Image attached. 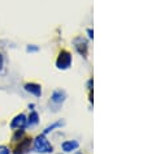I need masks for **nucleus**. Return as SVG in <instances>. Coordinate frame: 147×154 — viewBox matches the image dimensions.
Wrapping results in <instances>:
<instances>
[{
  "label": "nucleus",
  "instance_id": "9b49d317",
  "mask_svg": "<svg viewBox=\"0 0 147 154\" xmlns=\"http://www.w3.org/2000/svg\"><path fill=\"white\" fill-rule=\"evenodd\" d=\"M0 154H10V150L7 146H0Z\"/></svg>",
  "mask_w": 147,
  "mask_h": 154
},
{
  "label": "nucleus",
  "instance_id": "9d476101",
  "mask_svg": "<svg viewBox=\"0 0 147 154\" xmlns=\"http://www.w3.org/2000/svg\"><path fill=\"white\" fill-rule=\"evenodd\" d=\"M60 125H63V123L61 122H57V123H53L52 125H50V127H47L44 131H43V134H47L48 132H51V131H53V128H56V127H60Z\"/></svg>",
  "mask_w": 147,
  "mask_h": 154
},
{
  "label": "nucleus",
  "instance_id": "7ed1b4c3",
  "mask_svg": "<svg viewBox=\"0 0 147 154\" xmlns=\"http://www.w3.org/2000/svg\"><path fill=\"white\" fill-rule=\"evenodd\" d=\"M26 124H28V119H26V116L24 114H20L12 120V123H10V128H13V129H16V128L24 129L26 127Z\"/></svg>",
  "mask_w": 147,
  "mask_h": 154
},
{
  "label": "nucleus",
  "instance_id": "1a4fd4ad",
  "mask_svg": "<svg viewBox=\"0 0 147 154\" xmlns=\"http://www.w3.org/2000/svg\"><path fill=\"white\" fill-rule=\"evenodd\" d=\"M35 124H38V114L35 112V111H33V112L30 114L28 124L26 125H35Z\"/></svg>",
  "mask_w": 147,
  "mask_h": 154
},
{
  "label": "nucleus",
  "instance_id": "f03ea898",
  "mask_svg": "<svg viewBox=\"0 0 147 154\" xmlns=\"http://www.w3.org/2000/svg\"><path fill=\"white\" fill-rule=\"evenodd\" d=\"M70 64H72V55L68 51L63 50V51L59 54V56H57L56 67L59 69H68L70 67Z\"/></svg>",
  "mask_w": 147,
  "mask_h": 154
},
{
  "label": "nucleus",
  "instance_id": "6e6552de",
  "mask_svg": "<svg viewBox=\"0 0 147 154\" xmlns=\"http://www.w3.org/2000/svg\"><path fill=\"white\" fill-rule=\"evenodd\" d=\"M78 142L74 141V140H72V141H65L63 142V145H61V148H63L64 152H72V150H76L77 148H78Z\"/></svg>",
  "mask_w": 147,
  "mask_h": 154
},
{
  "label": "nucleus",
  "instance_id": "f257e3e1",
  "mask_svg": "<svg viewBox=\"0 0 147 154\" xmlns=\"http://www.w3.org/2000/svg\"><path fill=\"white\" fill-rule=\"evenodd\" d=\"M34 149L38 153H51L53 150V146L50 144V141L44 137V134H40L34 141Z\"/></svg>",
  "mask_w": 147,
  "mask_h": 154
},
{
  "label": "nucleus",
  "instance_id": "423d86ee",
  "mask_svg": "<svg viewBox=\"0 0 147 154\" xmlns=\"http://www.w3.org/2000/svg\"><path fill=\"white\" fill-rule=\"evenodd\" d=\"M25 90L29 91V93H32V94H34L35 97H40L42 95V88H40V85H38V84H33V82L26 84Z\"/></svg>",
  "mask_w": 147,
  "mask_h": 154
},
{
  "label": "nucleus",
  "instance_id": "ddd939ff",
  "mask_svg": "<svg viewBox=\"0 0 147 154\" xmlns=\"http://www.w3.org/2000/svg\"><path fill=\"white\" fill-rule=\"evenodd\" d=\"M28 51L32 52V51H38V47H34V46H29L28 47Z\"/></svg>",
  "mask_w": 147,
  "mask_h": 154
},
{
  "label": "nucleus",
  "instance_id": "0eeeda50",
  "mask_svg": "<svg viewBox=\"0 0 147 154\" xmlns=\"http://www.w3.org/2000/svg\"><path fill=\"white\" fill-rule=\"evenodd\" d=\"M65 98H67V94H65V91L63 90H56V91H53V94H52V102H55V103H61V102H64L65 101Z\"/></svg>",
  "mask_w": 147,
  "mask_h": 154
},
{
  "label": "nucleus",
  "instance_id": "39448f33",
  "mask_svg": "<svg viewBox=\"0 0 147 154\" xmlns=\"http://www.w3.org/2000/svg\"><path fill=\"white\" fill-rule=\"evenodd\" d=\"M74 45H76L77 51H78L81 55L85 56L87 54V43H86V41H85L83 38H77V39L74 41Z\"/></svg>",
  "mask_w": 147,
  "mask_h": 154
},
{
  "label": "nucleus",
  "instance_id": "20e7f679",
  "mask_svg": "<svg viewBox=\"0 0 147 154\" xmlns=\"http://www.w3.org/2000/svg\"><path fill=\"white\" fill-rule=\"evenodd\" d=\"M30 145H32V138H24L20 141V144L14 149V154H25L30 150Z\"/></svg>",
  "mask_w": 147,
  "mask_h": 154
},
{
  "label": "nucleus",
  "instance_id": "f8f14e48",
  "mask_svg": "<svg viewBox=\"0 0 147 154\" xmlns=\"http://www.w3.org/2000/svg\"><path fill=\"white\" fill-rule=\"evenodd\" d=\"M3 67H4V57H3V55L0 54V71L3 69Z\"/></svg>",
  "mask_w": 147,
  "mask_h": 154
}]
</instances>
